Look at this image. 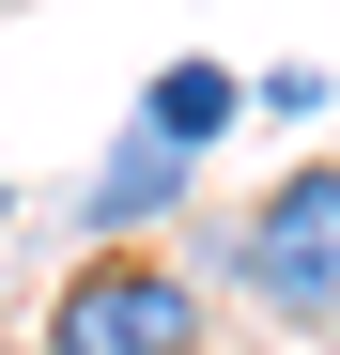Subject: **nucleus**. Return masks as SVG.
<instances>
[{
    "instance_id": "obj_4",
    "label": "nucleus",
    "mask_w": 340,
    "mask_h": 355,
    "mask_svg": "<svg viewBox=\"0 0 340 355\" xmlns=\"http://www.w3.org/2000/svg\"><path fill=\"white\" fill-rule=\"evenodd\" d=\"M232 108H248V78H232V62H155L139 124H155V139H186V155H216V139H232Z\"/></svg>"
},
{
    "instance_id": "obj_2",
    "label": "nucleus",
    "mask_w": 340,
    "mask_h": 355,
    "mask_svg": "<svg viewBox=\"0 0 340 355\" xmlns=\"http://www.w3.org/2000/svg\"><path fill=\"white\" fill-rule=\"evenodd\" d=\"M232 278L263 293L278 324H325L340 309V170H278L232 232Z\"/></svg>"
},
{
    "instance_id": "obj_5",
    "label": "nucleus",
    "mask_w": 340,
    "mask_h": 355,
    "mask_svg": "<svg viewBox=\"0 0 340 355\" xmlns=\"http://www.w3.org/2000/svg\"><path fill=\"white\" fill-rule=\"evenodd\" d=\"M0 216H16V186H0Z\"/></svg>"
},
{
    "instance_id": "obj_3",
    "label": "nucleus",
    "mask_w": 340,
    "mask_h": 355,
    "mask_svg": "<svg viewBox=\"0 0 340 355\" xmlns=\"http://www.w3.org/2000/svg\"><path fill=\"white\" fill-rule=\"evenodd\" d=\"M186 170H201V155H186V139H155V124H139V139H124V155H108V170H93V201H78V216H93V232H108V248H124V232H155V216H170V201H186Z\"/></svg>"
},
{
    "instance_id": "obj_1",
    "label": "nucleus",
    "mask_w": 340,
    "mask_h": 355,
    "mask_svg": "<svg viewBox=\"0 0 340 355\" xmlns=\"http://www.w3.org/2000/svg\"><path fill=\"white\" fill-rule=\"evenodd\" d=\"M46 355H201V293L155 248H93L46 293Z\"/></svg>"
}]
</instances>
